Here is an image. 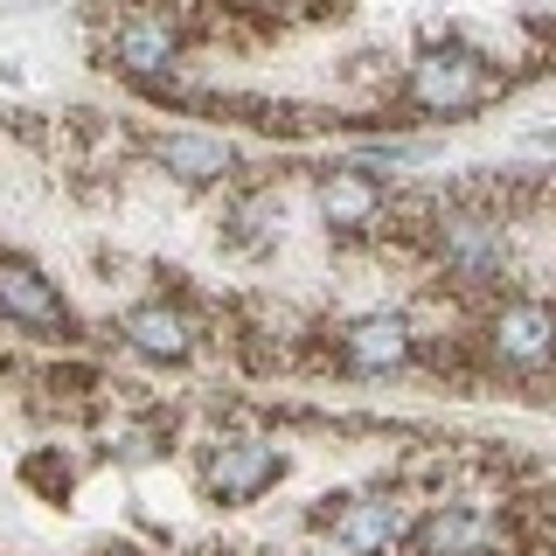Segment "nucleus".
<instances>
[{
    "mask_svg": "<svg viewBox=\"0 0 556 556\" xmlns=\"http://www.w3.org/2000/svg\"><path fill=\"white\" fill-rule=\"evenodd\" d=\"M410 355H417V334H410L404 313H362V320L341 327V362L355 376H390Z\"/></svg>",
    "mask_w": 556,
    "mask_h": 556,
    "instance_id": "5",
    "label": "nucleus"
},
{
    "mask_svg": "<svg viewBox=\"0 0 556 556\" xmlns=\"http://www.w3.org/2000/svg\"><path fill=\"white\" fill-rule=\"evenodd\" d=\"M112 63L126 77H167L181 63V22L167 8H132L126 22L112 28Z\"/></svg>",
    "mask_w": 556,
    "mask_h": 556,
    "instance_id": "4",
    "label": "nucleus"
},
{
    "mask_svg": "<svg viewBox=\"0 0 556 556\" xmlns=\"http://www.w3.org/2000/svg\"><path fill=\"white\" fill-rule=\"evenodd\" d=\"M439 257H445V271H459V278H494L501 257H508V230H501L494 216H473V208L439 216Z\"/></svg>",
    "mask_w": 556,
    "mask_h": 556,
    "instance_id": "8",
    "label": "nucleus"
},
{
    "mask_svg": "<svg viewBox=\"0 0 556 556\" xmlns=\"http://www.w3.org/2000/svg\"><path fill=\"white\" fill-rule=\"evenodd\" d=\"M104 556H132V549H104Z\"/></svg>",
    "mask_w": 556,
    "mask_h": 556,
    "instance_id": "15",
    "label": "nucleus"
},
{
    "mask_svg": "<svg viewBox=\"0 0 556 556\" xmlns=\"http://www.w3.org/2000/svg\"><path fill=\"white\" fill-rule=\"evenodd\" d=\"M153 153H161V167L174 181H223V174L237 167V147L216 139V132H167Z\"/></svg>",
    "mask_w": 556,
    "mask_h": 556,
    "instance_id": "12",
    "label": "nucleus"
},
{
    "mask_svg": "<svg viewBox=\"0 0 556 556\" xmlns=\"http://www.w3.org/2000/svg\"><path fill=\"white\" fill-rule=\"evenodd\" d=\"M486 91H494V77H486V63L473 49H431L410 70V104L431 118H466Z\"/></svg>",
    "mask_w": 556,
    "mask_h": 556,
    "instance_id": "1",
    "label": "nucleus"
},
{
    "mask_svg": "<svg viewBox=\"0 0 556 556\" xmlns=\"http://www.w3.org/2000/svg\"><path fill=\"white\" fill-rule=\"evenodd\" d=\"M327 529H334L341 556H390L404 543V508L390 494H355L341 508H327Z\"/></svg>",
    "mask_w": 556,
    "mask_h": 556,
    "instance_id": "6",
    "label": "nucleus"
},
{
    "mask_svg": "<svg viewBox=\"0 0 556 556\" xmlns=\"http://www.w3.org/2000/svg\"><path fill=\"white\" fill-rule=\"evenodd\" d=\"M28 480H42V486H56V494H63V486H70V466L42 452V459H28Z\"/></svg>",
    "mask_w": 556,
    "mask_h": 556,
    "instance_id": "14",
    "label": "nucleus"
},
{
    "mask_svg": "<svg viewBox=\"0 0 556 556\" xmlns=\"http://www.w3.org/2000/svg\"><path fill=\"white\" fill-rule=\"evenodd\" d=\"M486 355L501 369H549L556 362V306L543 300H501L486 313Z\"/></svg>",
    "mask_w": 556,
    "mask_h": 556,
    "instance_id": "2",
    "label": "nucleus"
},
{
    "mask_svg": "<svg viewBox=\"0 0 556 556\" xmlns=\"http://www.w3.org/2000/svg\"><path fill=\"white\" fill-rule=\"evenodd\" d=\"M0 320L35 327V334H63V292L56 278H42L28 257H0Z\"/></svg>",
    "mask_w": 556,
    "mask_h": 556,
    "instance_id": "7",
    "label": "nucleus"
},
{
    "mask_svg": "<svg viewBox=\"0 0 556 556\" xmlns=\"http://www.w3.org/2000/svg\"><path fill=\"white\" fill-rule=\"evenodd\" d=\"M278 473H286V452L271 439H257V431H243V439H216V452L202 466V486L237 508V501H257Z\"/></svg>",
    "mask_w": 556,
    "mask_h": 556,
    "instance_id": "3",
    "label": "nucleus"
},
{
    "mask_svg": "<svg viewBox=\"0 0 556 556\" xmlns=\"http://www.w3.org/2000/svg\"><path fill=\"white\" fill-rule=\"evenodd\" d=\"M410 543H417V556H494L501 535L480 508H431L410 529Z\"/></svg>",
    "mask_w": 556,
    "mask_h": 556,
    "instance_id": "11",
    "label": "nucleus"
},
{
    "mask_svg": "<svg viewBox=\"0 0 556 556\" xmlns=\"http://www.w3.org/2000/svg\"><path fill=\"white\" fill-rule=\"evenodd\" d=\"M118 459H126V466H139V459H153V431L147 425H132V431H118Z\"/></svg>",
    "mask_w": 556,
    "mask_h": 556,
    "instance_id": "13",
    "label": "nucleus"
},
{
    "mask_svg": "<svg viewBox=\"0 0 556 556\" xmlns=\"http://www.w3.org/2000/svg\"><path fill=\"white\" fill-rule=\"evenodd\" d=\"M118 334H126V348L147 355V362H188L195 355V320H188L181 306H167V300L132 306L126 320H118Z\"/></svg>",
    "mask_w": 556,
    "mask_h": 556,
    "instance_id": "10",
    "label": "nucleus"
},
{
    "mask_svg": "<svg viewBox=\"0 0 556 556\" xmlns=\"http://www.w3.org/2000/svg\"><path fill=\"white\" fill-rule=\"evenodd\" d=\"M313 195H320L327 230H341V237L376 230V223H382V202H390V195H382V181H376L369 167H327Z\"/></svg>",
    "mask_w": 556,
    "mask_h": 556,
    "instance_id": "9",
    "label": "nucleus"
}]
</instances>
